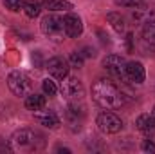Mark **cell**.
Masks as SVG:
<instances>
[{
    "mask_svg": "<svg viewBox=\"0 0 155 154\" xmlns=\"http://www.w3.org/2000/svg\"><path fill=\"white\" fill-rule=\"evenodd\" d=\"M69 69H71L69 60H65L61 56L49 58V62H47V71L51 73V76L56 78V80H63V78L69 75Z\"/></svg>",
    "mask_w": 155,
    "mask_h": 154,
    "instance_id": "obj_9",
    "label": "cell"
},
{
    "mask_svg": "<svg viewBox=\"0 0 155 154\" xmlns=\"http://www.w3.org/2000/svg\"><path fill=\"white\" fill-rule=\"evenodd\" d=\"M65 121L72 132H78L85 121V109L78 103H71L65 111Z\"/></svg>",
    "mask_w": 155,
    "mask_h": 154,
    "instance_id": "obj_8",
    "label": "cell"
},
{
    "mask_svg": "<svg viewBox=\"0 0 155 154\" xmlns=\"http://www.w3.org/2000/svg\"><path fill=\"white\" fill-rule=\"evenodd\" d=\"M103 69L117 82H126V60L119 54H108L103 60Z\"/></svg>",
    "mask_w": 155,
    "mask_h": 154,
    "instance_id": "obj_4",
    "label": "cell"
},
{
    "mask_svg": "<svg viewBox=\"0 0 155 154\" xmlns=\"http://www.w3.org/2000/svg\"><path fill=\"white\" fill-rule=\"evenodd\" d=\"M135 127H137L143 134H146V136L155 134V120H153V116L152 114L137 116V120H135Z\"/></svg>",
    "mask_w": 155,
    "mask_h": 154,
    "instance_id": "obj_12",
    "label": "cell"
},
{
    "mask_svg": "<svg viewBox=\"0 0 155 154\" xmlns=\"http://www.w3.org/2000/svg\"><path fill=\"white\" fill-rule=\"evenodd\" d=\"M24 4H25V0H4V5H5L9 11H13V13L22 11V9H24Z\"/></svg>",
    "mask_w": 155,
    "mask_h": 154,
    "instance_id": "obj_20",
    "label": "cell"
},
{
    "mask_svg": "<svg viewBox=\"0 0 155 154\" xmlns=\"http://www.w3.org/2000/svg\"><path fill=\"white\" fill-rule=\"evenodd\" d=\"M92 100L107 111H114V109H121L126 102L124 93L117 87L116 83L108 78H99L94 82L92 85Z\"/></svg>",
    "mask_w": 155,
    "mask_h": 154,
    "instance_id": "obj_1",
    "label": "cell"
},
{
    "mask_svg": "<svg viewBox=\"0 0 155 154\" xmlns=\"http://www.w3.org/2000/svg\"><path fill=\"white\" fill-rule=\"evenodd\" d=\"M107 20L112 24V27L116 29L117 33H123L126 29V20H124V16H121V13H108Z\"/></svg>",
    "mask_w": 155,
    "mask_h": 154,
    "instance_id": "obj_18",
    "label": "cell"
},
{
    "mask_svg": "<svg viewBox=\"0 0 155 154\" xmlns=\"http://www.w3.org/2000/svg\"><path fill=\"white\" fill-rule=\"evenodd\" d=\"M144 78H146V73L141 62H126V82L143 83Z\"/></svg>",
    "mask_w": 155,
    "mask_h": 154,
    "instance_id": "obj_11",
    "label": "cell"
},
{
    "mask_svg": "<svg viewBox=\"0 0 155 154\" xmlns=\"http://www.w3.org/2000/svg\"><path fill=\"white\" fill-rule=\"evenodd\" d=\"M143 151L144 152H155V143L150 142V140H144L143 142Z\"/></svg>",
    "mask_w": 155,
    "mask_h": 154,
    "instance_id": "obj_23",
    "label": "cell"
},
{
    "mask_svg": "<svg viewBox=\"0 0 155 154\" xmlns=\"http://www.w3.org/2000/svg\"><path fill=\"white\" fill-rule=\"evenodd\" d=\"M25 107L33 113L41 111L45 107V94H36V93H29L25 96Z\"/></svg>",
    "mask_w": 155,
    "mask_h": 154,
    "instance_id": "obj_14",
    "label": "cell"
},
{
    "mask_svg": "<svg viewBox=\"0 0 155 154\" xmlns=\"http://www.w3.org/2000/svg\"><path fill=\"white\" fill-rule=\"evenodd\" d=\"M152 116H153V120H155V107H153V111H152Z\"/></svg>",
    "mask_w": 155,
    "mask_h": 154,
    "instance_id": "obj_25",
    "label": "cell"
},
{
    "mask_svg": "<svg viewBox=\"0 0 155 154\" xmlns=\"http://www.w3.org/2000/svg\"><path fill=\"white\" fill-rule=\"evenodd\" d=\"M41 5L51 13H61V11H71L72 9V4L67 2V0H43Z\"/></svg>",
    "mask_w": 155,
    "mask_h": 154,
    "instance_id": "obj_15",
    "label": "cell"
},
{
    "mask_svg": "<svg viewBox=\"0 0 155 154\" xmlns=\"http://www.w3.org/2000/svg\"><path fill=\"white\" fill-rule=\"evenodd\" d=\"M117 5L121 7H130V9H137V7H143V0H116Z\"/></svg>",
    "mask_w": 155,
    "mask_h": 154,
    "instance_id": "obj_22",
    "label": "cell"
},
{
    "mask_svg": "<svg viewBox=\"0 0 155 154\" xmlns=\"http://www.w3.org/2000/svg\"><path fill=\"white\" fill-rule=\"evenodd\" d=\"M60 93L61 96L69 98V100H79L83 96V83L81 80H78L76 76H67L61 80V85H60Z\"/></svg>",
    "mask_w": 155,
    "mask_h": 154,
    "instance_id": "obj_7",
    "label": "cell"
},
{
    "mask_svg": "<svg viewBox=\"0 0 155 154\" xmlns=\"http://www.w3.org/2000/svg\"><path fill=\"white\" fill-rule=\"evenodd\" d=\"M36 120H38L40 125L43 127H49V129H56L60 125V118L54 111H36Z\"/></svg>",
    "mask_w": 155,
    "mask_h": 154,
    "instance_id": "obj_13",
    "label": "cell"
},
{
    "mask_svg": "<svg viewBox=\"0 0 155 154\" xmlns=\"http://www.w3.org/2000/svg\"><path fill=\"white\" fill-rule=\"evenodd\" d=\"M143 40L146 44H150L152 47H155V18L144 22V26H143Z\"/></svg>",
    "mask_w": 155,
    "mask_h": 154,
    "instance_id": "obj_16",
    "label": "cell"
},
{
    "mask_svg": "<svg viewBox=\"0 0 155 154\" xmlns=\"http://www.w3.org/2000/svg\"><path fill=\"white\" fill-rule=\"evenodd\" d=\"M69 64H71L72 67H78V69H79V67H83V64H85V56H83L79 51H72Z\"/></svg>",
    "mask_w": 155,
    "mask_h": 154,
    "instance_id": "obj_21",
    "label": "cell"
},
{
    "mask_svg": "<svg viewBox=\"0 0 155 154\" xmlns=\"http://www.w3.org/2000/svg\"><path fill=\"white\" fill-rule=\"evenodd\" d=\"M43 134H40L35 129H20L11 136V151H18V152H36L40 149H43Z\"/></svg>",
    "mask_w": 155,
    "mask_h": 154,
    "instance_id": "obj_2",
    "label": "cell"
},
{
    "mask_svg": "<svg viewBox=\"0 0 155 154\" xmlns=\"http://www.w3.org/2000/svg\"><path fill=\"white\" fill-rule=\"evenodd\" d=\"M41 91H43V94H45V96H54L60 89H58V85H56V82H54V80L45 78V80L41 82Z\"/></svg>",
    "mask_w": 155,
    "mask_h": 154,
    "instance_id": "obj_19",
    "label": "cell"
},
{
    "mask_svg": "<svg viewBox=\"0 0 155 154\" xmlns=\"http://www.w3.org/2000/svg\"><path fill=\"white\" fill-rule=\"evenodd\" d=\"M63 29H65V37L69 38H78L83 33V22L81 18L74 13H67L63 16Z\"/></svg>",
    "mask_w": 155,
    "mask_h": 154,
    "instance_id": "obj_10",
    "label": "cell"
},
{
    "mask_svg": "<svg viewBox=\"0 0 155 154\" xmlns=\"http://www.w3.org/2000/svg\"><path fill=\"white\" fill-rule=\"evenodd\" d=\"M79 53L85 56V60L87 58H90V56H94L96 53H94V49H90V47H83V49H79Z\"/></svg>",
    "mask_w": 155,
    "mask_h": 154,
    "instance_id": "obj_24",
    "label": "cell"
},
{
    "mask_svg": "<svg viewBox=\"0 0 155 154\" xmlns=\"http://www.w3.org/2000/svg\"><path fill=\"white\" fill-rule=\"evenodd\" d=\"M40 29L45 37L52 40H60L65 37V29H63V16L56 15V13H49L41 18L40 22Z\"/></svg>",
    "mask_w": 155,
    "mask_h": 154,
    "instance_id": "obj_3",
    "label": "cell"
},
{
    "mask_svg": "<svg viewBox=\"0 0 155 154\" xmlns=\"http://www.w3.org/2000/svg\"><path fill=\"white\" fill-rule=\"evenodd\" d=\"M96 125H97V129H99L101 132H105V134H117L119 131H123V120L117 114L107 111V109L97 114Z\"/></svg>",
    "mask_w": 155,
    "mask_h": 154,
    "instance_id": "obj_5",
    "label": "cell"
},
{
    "mask_svg": "<svg viewBox=\"0 0 155 154\" xmlns=\"http://www.w3.org/2000/svg\"><path fill=\"white\" fill-rule=\"evenodd\" d=\"M7 87L16 96H27L31 93V80L27 78V75L20 71H13L7 76Z\"/></svg>",
    "mask_w": 155,
    "mask_h": 154,
    "instance_id": "obj_6",
    "label": "cell"
},
{
    "mask_svg": "<svg viewBox=\"0 0 155 154\" xmlns=\"http://www.w3.org/2000/svg\"><path fill=\"white\" fill-rule=\"evenodd\" d=\"M41 4L36 2V0H25V4H24V13H25V16H29V18H36L40 13H41Z\"/></svg>",
    "mask_w": 155,
    "mask_h": 154,
    "instance_id": "obj_17",
    "label": "cell"
}]
</instances>
